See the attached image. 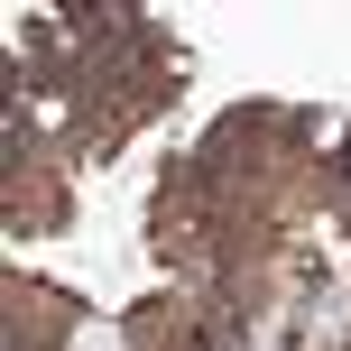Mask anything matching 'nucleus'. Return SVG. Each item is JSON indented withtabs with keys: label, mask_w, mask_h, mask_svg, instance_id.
I'll list each match as a JSON object with an SVG mask.
<instances>
[{
	"label": "nucleus",
	"mask_w": 351,
	"mask_h": 351,
	"mask_svg": "<svg viewBox=\"0 0 351 351\" xmlns=\"http://www.w3.org/2000/svg\"><path fill=\"white\" fill-rule=\"evenodd\" d=\"M65 213H74V194L47 167V148L10 139V231H65Z\"/></svg>",
	"instance_id": "obj_1"
},
{
	"label": "nucleus",
	"mask_w": 351,
	"mask_h": 351,
	"mask_svg": "<svg viewBox=\"0 0 351 351\" xmlns=\"http://www.w3.org/2000/svg\"><path fill=\"white\" fill-rule=\"evenodd\" d=\"M333 176H342V185H351V139H342V158H333Z\"/></svg>",
	"instance_id": "obj_2"
}]
</instances>
